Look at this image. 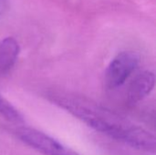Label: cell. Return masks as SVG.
Instances as JSON below:
<instances>
[{
	"label": "cell",
	"mask_w": 156,
	"mask_h": 155,
	"mask_svg": "<svg viewBox=\"0 0 156 155\" xmlns=\"http://www.w3.org/2000/svg\"><path fill=\"white\" fill-rule=\"evenodd\" d=\"M50 97L56 104L97 132L133 148L147 153L155 152L156 139L154 134L144 128L133 125L114 112L83 98L68 94H52Z\"/></svg>",
	"instance_id": "obj_1"
},
{
	"label": "cell",
	"mask_w": 156,
	"mask_h": 155,
	"mask_svg": "<svg viewBox=\"0 0 156 155\" xmlns=\"http://www.w3.org/2000/svg\"><path fill=\"white\" fill-rule=\"evenodd\" d=\"M16 135L25 144L45 155H80L49 135L33 128H19Z\"/></svg>",
	"instance_id": "obj_2"
},
{
	"label": "cell",
	"mask_w": 156,
	"mask_h": 155,
	"mask_svg": "<svg viewBox=\"0 0 156 155\" xmlns=\"http://www.w3.org/2000/svg\"><path fill=\"white\" fill-rule=\"evenodd\" d=\"M140 62V57L133 51H123L118 54L109 64L105 81L110 89H116L122 86L130 75L136 69Z\"/></svg>",
	"instance_id": "obj_3"
},
{
	"label": "cell",
	"mask_w": 156,
	"mask_h": 155,
	"mask_svg": "<svg viewBox=\"0 0 156 155\" xmlns=\"http://www.w3.org/2000/svg\"><path fill=\"white\" fill-rule=\"evenodd\" d=\"M155 83L154 74L151 71H144L139 74L131 83L127 98L131 104H135L146 96H148L153 90Z\"/></svg>",
	"instance_id": "obj_4"
},
{
	"label": "cell",
	"mask_w": 156,
	"mask_h": 155,
	"mask_svg": "<svg viewBox=\"0 0 156 155\" xmlns=\"http://www.w3.org/2000/svg\"><path fill=\"white\" fill-rule=\"evenodd\" d=\"M19 50V45L13 37H5L0 41V74L6 73L13 68Z\"/></svg>",
	"instance_id": "obj_5"
},
{
	"label": "cell",
	"mask_w": 156,
	"mask_h": 155,
	"mask_svg": "<svg viewBox=\"0 0 156 155\" xmlns=\"http://www.w3.org/2000/svg\"><path fill=\"white\" fill-rule=\"evenodd\" d=\"M7 6V0H0V16L4 14Z\"/></svg>",
	"instance_id": "obj_6"
}]
</instances>
